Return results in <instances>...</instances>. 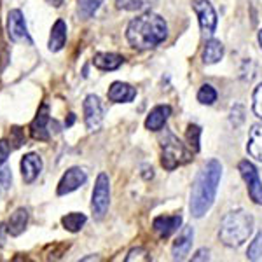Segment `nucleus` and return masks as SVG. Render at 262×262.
<instances>
[{"label": "nucleus", "mask_w": 262, "mask_h": 262, "mask_svg": "<svg viewBox=\"0 0 262 262\" xmlns=\"http://www.w3.org/2000/svg\"><path fill=\"white\" fill-rule=\"evenodd\" d=\"M166 21L154 12H143L138 18L131 19L126 30V39L135 49H152L166 39Z\"/></svg>", "instance_id": "1"}, {"label": "nucleus", "mask_w": 262, "mask_h": 262, "mask_svg": "<svg viewBox=\"0 0 262 262\" xmlns=\"http://www.w3.org/2000/svg\"><path fill=\"white\" fill-rule=\"evenodd\" d=\"M222 177V166L219 161L206 163L201 173L198 175L196 184L192 185V196H191V212L194 217H203L213 205L215 194L219 189V182Z\"/></svg>", "instance_id": "2"}, {"label": "nucleus", "mask_w": 262, "mask_h": 262, "mask_svg": "<svg viewBox=\"0 0 262 262\" xmlns=\"http://www.w3.org/2000/svg\"><path fill=\"white\" fill-rule=\"evenodd\" d=\"M253 231V219L243 210H236L229 212L221 222V229H219V238L226 247L236 248L250 238Z\"/></svg>", "instance_id": "3"}, {"label": "nucleus", "mask_w": 262, "mask_h": 262, "mask_svg": "<svg viewBox=\"0 0 262 262\" xmlns=\"http://www.w3.org/2000/svg\"><path fill=\"white\" fill-rule=\"evenodd\" d=\"M161 147H163L161 164L164 166V170L168 171L175 170V168L182 166V164H187L192 159L191 150L171 133H166V138H163Z\"/></svg>", "instance_id": "4"}, {"label": "nucleus", "mask_w": 262, "mask_h": 262, "mask_svg": "<svg viewBox=\"0 0 262 262\" xmlns=\"http://www.w3.org/2000/svg\"><path fill=\"white\" fill-rule=\"evenodd\" d=\"M108 203H111V182H108L107 173H100L95 184V191H93V201L91 210L95 219H103L108 210Z\"/></svg>", "instance_id": "5"}, {"label": "nucleus", "mask_w": 262, "mask_h": 262, "mask_svg": "<svg viewBox=\"0 0 262 262\" xmlns=\"http://www.w3.org/2000/svg\"><path fill=\"white\" fill-rule=\"evenodd\" d=\"M84 108V122L88 131H98L103 121V105L96 95H88L82 103Z\"/></svg>", "instance_id": "6"}, {"label": "nucleus", "mask_w": 262, "mask_h": 262, "mask_svg": "<svg viewBox=\"0 0 262 262\" xmlns=\"http://www.w3.org/2000/svg\"><path fill=\"white\" fill-rule=\"evenodd\" d=\"M238 170L242 173L243 180L247 182L248 187V194L253 200V203L257 205H262V182L259 179V173H257V168L253 166L250 161H242L238 164Z\"/></svg>", "instance_id": "7"}, {"label": "nucleus", "mask_w": 262, "mask_h": 262, "mask_svg": "<svg viewBox=\"0 0 262 262\" xmlns=\"http://www.w3.org/2000/svg\"><path fill=\"white\" fill-rule=\"evenodd\" d=\"M7 33H9L11 40L14 42H23V44L33 46L32 37L28 35L27 23H25L23 12L19 9H12L7 16Z\"/></svg>", "instance_id": "8"}, {"label": "nucleus", "mask_w": 262, "mask_h": 262, "mask_svg": "<svg viewBox=\"0 0 262 262\" xmlns=\"http://www.w3.org/2000/svg\"><path fill=\"white\" fill-rule=\"evenodd\" d=\"M192 9L198 14L200 19V27L205 35H212L217 27V12H215L213 6L208 0H196L192 4Z\"/></svg>", "instance_id": "9"}, {"label": "nucleus", "mask_w": 262, "mask_h": 262, "mask_svg": "<svg viewBox=\"0 0 262 262\" xmlns=\"http://www.w3.org/2000/svg\"><path fill=\"white\" fill-rule=\"evenodd\" d=\"M54 122H51V117H49V107L48 103H42L39 112H37L35 119L32 121L30 124V133L35 140H49L51 137V126Z\"/></svg>", "instance_id": "10"}, {"label": "nucleus", "mask_w": 262, "mask_h": 262, "mask_svg": "<svg viewBox=\"0 0 262 262\" xmlns=\"http://www.w3.org/2000/svg\"><path fill=\"white\" fill-rule=\"evenodd\" d=\"M88 173L82 168H70L65 171V175L61 177L60 184H58V196H65L69 192H74L75 189H79L81 185L86 184Z\"/></svg>", "instance_id": "11"}, {"label": "nucleus", "mask_w": 262, "mask_h": 262, "mask_svg": "<svg viewBox=\"0 0 262 262\" xmlns=\"http://www.w3.org/2000/svg\"><path fill=\"white\" fill-rule=\"evenodd\" d=\"M192 238H194V231L191 226H185L182 227V231L179 232L177 236L175 243H173V248H171V255L175 260H184L185 255L189 253L192 247Z\"/></svg>", "instance_id": "12"}, {"label": "nucleus", "mask_w": 262, "mask_h": 262, "mask_svg": "<svg viewBox=\"0 0 262 262\" xmlns=\"http://www.w3.org/2000/svg\"><path fill=\"white\" fill-rule=\"evenodd\" d=\"M182 224L180 215H161V217H156L152 222V229L156 231V234L159 238H168L170 234H173Z\"/></svg>", "instance_id": "13"}, {"label": "nucleus", "mask_w": 262, "mask_h": 262, "mask_svg": "<svg viewBox=\"0 0 262 262\" xmlns=\"http://www.w3.org/2000/svg\"><path fill=\"white\" fill-rule=\"evenodd\" d=\"M42 171V159L37 154H27L21 159V175L27 184H33Z\"/></svg>", "instance_id": "14"}, {"label": "nucleus", "mask_w": 262, "mask_h": 262, "mask_svg": "<svg viewBox=\"0 0 262 262\" xmlns=\"http://www.w3.org/2000/svg\"><path fill=\"white\" fill-rule=\"evenodd\" d=\"M108 100L114 101V103H128V101H133L135 96H137V90L133 86L126 82H112L111 88H108Z\"/></svg>", "instance_id": "15"}, {"label": "nucleus", "mask_w": 262, "mask_h": 262, "mask_svg": "<svg viewBox=\"0 0 262 262\" xmlns=\"http://www.w3.org/2000/svg\"><path fill=\"white\" fill-rule=\"evenodd\" d=\"M170 114H171L170 105H158V107H154L145 119V128L150 131H159L166 124Z\"/></svg>", "instance_id": "16"}, {"label": "nucleus", "mask_w": 262, "mask_h": 262, "mask_svg": "<svg viewBox=\"0 0 262 262\" xmlns=\"http://www.w3.org/2000/svg\"><path fill=\"white\" fill-rule=\"evenodd\" d=\"M122 63H124V58L116 53H96L95 58H93V65L105 72L117 70Z\"/></svg>", "instance_id": "17"}, {"label": "nucleus", "mask_w": 262, "mask_h": 262, "mask_svg": "<svg viewBox=\"0 0 262 262\" xmlns=\"http://www.w3.org/2000/svg\"><path fill=\"white\" fill-rule=\"evenodd\" d=\"M65 42H67V23L63 19H58L56 23L53 25V30H51L49 51H53V53H58V51L63 49Z\"/></svg>", "instance_id": "18"}, {"label": "nucleus", "mask_w": 262, "mask_h": 262, "mask_svg": "<svg viewBox=\"0 0 262 262\" xmlns=\"http://www.w3.org/2000/svg\"><path fill=\"white\" fill-rule=\"evenodd\" d=\"M27 224H28V210L27 208H18L14 213L11 215L9 222H7V234L19 236L21 232L27 229Z\"/></svg>", "instance_id": "19"}, {"label": "nucleus", "mask_w": 262, "mask_h": 262, "mask_svg": "<svg viewBox=\"0 0 262 262\" xmlns=\"http://www.w3.org/2000/svg\"><path fill=\"white\" fill-rule=\"evenodd\" d=\"M247 150L257 161H262V124H253L248 137Z\"/></svg>", "instance_id": "20"}, {"label": "nucleus", "mask_w": 262, "mask_h": 262, "mask_svg": "<svg viewBox=\"0 0 262 262\" xmlns=\"http://www.w3.org/2000/svg\"><path fill=\"white\" fill-rule=\"evenodd\" d=\"M224 56V46L219 40L210 39L206 42L205 49H203V61L205 65H213V63L221 61Z\"/></svg>", "instance_id": "21"}, {"label": "nucleus", "mask_w": 262, "mask_h": 262, "mask_svg": "<svg viewBox=\"0 0 262 262\" xmlns=\"http://www.w3.org/2000/svg\"><path fill=\"white\" fill-rule=\"evenodd\" d=\"M86 215L84 213H77V212H72L69 215H65V217L61 219V224L63 227H65L67 231L70 232H77L82 229V226L86 224Z\"/></svg>", "instance_id": "22"}, {"label": "nucleus", "mask_w": 262, "mask_h": 262, "mask_svg": "<svg viewBox=\"0 0 262 262\" xmlns=\"http://www.w3.org/2000/svg\"><path fill=\"white\" fill-rule=\"evenodd\" d=\"M215 100H217V91L213 90V86L203 84L200 91H198V101L203 105H212Z\"/></svg>", "instance_id": "23"}, {"label": "nucleus", "mask_w": 262, "mask_h": 262, "mask_svg": "<svg viewBox=\"0 0 262 262\" xmlns=\"http://www.w3.org/2000/svg\"><path fill=\"white\" fill-rule=\"evenodd\" d=\"M101 2L103 0H79V12H81L82 18H91L98 11Z\"/></svg>", "instance_id": "24"}, {"label": "nucleus", "mask_w": 262, "mask_h": 262, "mask_svg": "<svg viewBox=\"0 0 262 262\" xmlns=\"http://www.w3.org/2000/svg\"><path fill=\"white\" fill-rule=\"evenodd\" d=\"M247 257L250 260H262V234H257L255 239L250 243Z\"/></svg>", "instance_id": "25"}, {"label": "nucleus", "mask_w": 262, "mask_h": 262, "mask_svg": "<svg viewBox=\"0 0 262 262\" xmlns=\"http://www.w3.org/2000/svg\"><path fill=\"white\" fill-rule=\"evenodd\" d=\"M200 137H201V128L196 124H191L187 128V142L191 145V149L194 152L200 150Z\"/></svg>", "instance_id": "26"}, {"label": "nucleus", "mask_w": 262, "mask_h": 262, "mask_svg": "<svg viewBox=\"0 0 262 262\" xmlns=\"http://www.w3.org/2000/svg\"><path fill=\"white\" fill-rule=\"evenodd\" d=\"M11 182H12L11 168L2 166V168H0V192L7 191V189L11 187Z\"/></svg>", "instance_id": "27"}, {"label": "nucleus", "mask_w": 262, "mask_h": 262, "mask_svg": "<svg viewBox=\"0 0 262 262\" xmlns=\"http://www.w3.org/2000/svg\"><path fill=\"white\" fill-rule=\"evenodd\" d=\"M253 112L262 119V84H259L253 91Z\"/></svg>", "instance_id": "28"}, {"label": "nucleus", "mask_w": 262, "mask_h": 262, "mask_svg": "<svg viewBox=\"0 0 262 262\" xmlns=\"http://www.w3.org/2000/svg\"><path fill=\"white\" fill-rule=\"evenodd\" d=\"M116 6L119 7V9H124V11H140V9H143L140 0H116Z\"/></svg>", "instance_id": "29"}, {"label": "nucleus", "mask_w": 262, "mask_h": 262, "mask_svg": "<svg viewBox=\"0 0 262 262\" xmlns=\"http://www.w3.org/2000/svg\"><path fill=\"white\" fill-rule=\"evenodd\" d=\"M135 260L147 262V260H150V257H149V253H147V250H143V248H133V250L128 253V257H126V262H135Z\"/></svg>", "instance_id": "30"}, {"label": "nucleus", "mask_w": 262, "mask_h": 262, "mask_svg": "<svg viewBox=\"0 0 262 262\" xmlns=\"http://www.w3.org/2000/svg\"><path fill=\"white\" fill-rule=\"evenodd\" d=\"M9 154H11V143L7 140H0V168L7 161Z\"/></svg>", "instance_id": "31"}, {"label": "nucleus", "mask_w": 262, "mask_h": 262, "mask_svg": "<svg viewBox=\"0 0 262 262\" xmlns=\"http://www.w3.org/2000/svg\"><path fill=\"white\" fill-rule=\"evenodd\" d=\"M12 135H14V140H11V143H14V147H21L25 143V137L21 135V129L19 128H12L11 131Z\"/></svg>", "instance_id": "32"}, {"label": "nucleus", "mask_w": 262, "mask_h": 262, "mask_svg": "<svg viewBox=\"0 0 262 262\" xmlns=\"http://www.w3.org/2000/svg\"><path fill=\"white\" fill-rule=\"evenodd\" d=\"M210 259V250H206V248H201V250L196 252V255H192V260H208Z\"/></svg>", "instance_id": "33"}, {"label": "nucleus", "mask_w": 262, "mask_h": 262, "mask_svg": "<svg viewBox=\"0 0 262 262\" xmlns=\"http://www.w3.org/2000/svg\"><path fill=\"white\" fill-rule=\"evenodd\" d=\"M6 232H7V226L6 224H0V247L6 242Z\"/></svg>", "instance_id": "34"}, {"label": "nucleus", "mask_w": 262, "mask_h": 262, "mask_svg": "<svg viewBox=\"0 0 262 262\" xmlns=\"http://www.w3.org/2000/svg\"><path fill=\"white\" fill-rule=\"evenodd\" d=\"M48 4H51V6H54V7H60L63 4V0H48Z\"/></svg>", "instance_id": "35"}, {"label": "nucleus", "mask_w": 262, "mask_h": 262, "mask_svg": "<svg viewBox=\"0 0 262 262\" xmlns=\"http://www.w3.org/2000/svg\"><path fill=\"white\" fill-rule=\"evenodd\" d=\"M156 2H158V0H140V4H142L143 7H145V6H152V4H156Z\"/></svg>", "instance_id": "36"}, {"label": "nucleus", "mask_w": 262, "mask_h": 262, "mask_svg": "<svg viewBox=\"0 0 262 262\" xmlns=\"http://www.w3.org/2000/svg\"><path fill=\"white\" fill-rule=\"evenodd\" d=\"M82 260H100L98 257H84Z\"/></svg>", "instance_id": "37"}, {"label": "nucleus", "mask_w": 262, "mask_h": 262, "mask_svg": "<svg viewBox=\"0 0 262 262\" xmlns=\"http://www.w3.org/2000/svg\"><path fill=\"white\" fill-rule=\"evenodd\" d=\"M259 42H260V48H262V30L259 32Z\"/></svg>", "instance_id": "38"}]
</instances>
